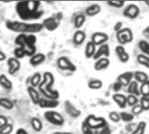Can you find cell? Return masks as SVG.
Returning <instances> with one entry per match:
<instances>
[{
    "label": "cell",
    "mask_w": 149,
    "mask_h": 134,
    "mask_svg": "<svg viewBox=\"0 0 149 134\" xmlns=\"http://www.w3.org/2000/svg\"><path fill=\"white\" fill-rule=\"evenodd\" d=\"M6 59V55L4 52H3L1 50H0V61H4Z\"/></svg>",
    "instance_id": "cell-50"
},
{
    "label": "cell",
    "mask_w": 149,
    "mask_h": 134,
    "mask_svg": "<svg viewBox=\"0 0 149 134\" xmlns=\"http://www.w3.org/2000/svg\"><path fill=\"white\" fill-rule=\"evenodd\" d=\"M27 92H28L29 97H30L31 100L32 101V103L35 104V105H38V103H39V101H40V99H41L38 92L34 87L29 86V87L27 88Z\"/></svg>",
    "instance_id": "cell-21"
},
{
    "label": "cell",
    "mask_w": 149,
    "mask_h": 134,
    "mask_svg": "<svg viewBox=\"0 0 149 134\" xmlns=\"http://www.w3.org/2000/svg\"><path fill=\"white\" fill-rule=\"evenodd\" d=\"M85 21H86V15L83 14V13H79L75 17H74V26L75 28L77 29H80L84 24H85Z\"/></svg>",
    "instance_id": "cell-28"
},
{
    "label": "cell",
    "mask_w": 149,
    "mask_h": 134,
    "mask_svg": "<svg viewBox=\"0 0 149 134\" xmlns=\"http://www.w3.org/2000/svg\"><path fill=\"white\" fill-rule=\"evenodd\" d=\"M57 65L59 69L64 71H69V72H75L77 70L76 65L65 56L60 57L57 60Z\"/></svg>",
    "instance_id": "cell-9"
},
{
    "label": "cell",
    "mask_w": 149,
    "mask_h": 134,
    "mask_svg": "<svg viewBox=\"0 0 149 134\" xmlns=\"http://www.w3.org/2000/svg\"><path fill=\"white\" fill-rule=\"evenodd\" d=\"M113 99L119 106L120 108H122L123 109L127 105V97L124 94H121V93H114L113 95Z\"/></svg>",
    "instance_id": "cell-19"
},
{
    "label": "cell",
    "mask_w": 149,
    "mask_h": 134,
    "mask_svg": "<svg viewBox=\"0 0 149 134\" xmlns=\"http://www.w3.org/2000/svg\"><path fill=\"white\" fill-rule=\"evenodd\" d=\"M122 26H123V24L121 23V22H117L115 24H114V27H113V29L118 32V31H120L121 29H122Z\"/></svg>",
    "instance_id": "cell-49"
},
{
    "label": "cell",
    "mask_w": 149,
    "mask_h": 134,
    "mask_svg": "<svg viewBox=\"0 0 149 134\" xmlns=\"http://www.w3.org/2000/svg\"><path fill=\"white\" fill-rule=\"evenodd\" d=\"M31 125L32 129L36 132H40L43 128L42 121L38 118H33L31 121Z\"/></svg>",
    "instance_id": "cell-32"
},
{
    "label": "cell",
    "mask_w": 149,
    "mask_h": 134,
    "mask_svg": "<svg viewBox=\"0 0 149 134\" xmlns=\"http://www.w3.org/2000/svg\"><path fill=\"white\" fill-rule=\"evenodd\" d=\"M85 39H86V33L81 30H78L73 34L72 40H73V43L75 44H78V45L81 44L82 43H84Z\"/></svg>",
    "instance_id": "cell-24"
},
{
    "label": "cell",
    "mask_w": 149,
    "mask_h": 134,
    "mask_svg": "<svg viewBox=\"0 0 149 134\" xmlns=\"http://www.w3.org/2000/svg\"><path fill=\"white\" fill-rule=\"evenodd\" d=\"M145 32H147V33H148L149 34V25L145 29Z\"/></svg>",
    "instance_id": "cell-53"
},
{
    "label": "cell",
    "mask_w": 149,
    "mask_h": 134,
    "mask_svg": "<svg viewBox=\"0 0 149 134\" xmlns=\"http://www.w3.org/2000/svg\"><path fill=\"white\" fill-rule=\"evenodd\" d=\"M134 78H135V81L138 82V83H145L147 82L148 80H149L148 75L144 72H140V71H137L135 72H134Z\"/></svg>",
    "instance_id": "cell-26"
},
{
    "label": "cell",
    "mask_w": 149,
    "mask_h": 134,
    "mask_svg": "<svg viewBox=\"0 0 149 134\" xmlns=\"http://www.w3.org/2000/svg\"><path fill=\"white\" fill-rule=\"evenodd\" d=\"M7 65H8V72L10 75H13L16 72H17L21 67L19 59H17L14 57L9 58L7 59Z\"/></svg>",
    "instance_id": "cell-14"
},
{
    "label": "cell",
    "mask_w": 149,
    "mask_h": 134,
    "mask_svg": "<svg viewBox=\"0 0 149 134\" xmlns=\"http://www.w3.org/2000/svg\"><path fill=\"white\" fill-rule=\"evenodd\" d=\"M52 134H72L71 133H61V132H57V133H54Z\"/></svg>",
    "instance_id": "cell-52"
},
{
    "label": "cell",
    "mask_w": 149,
    "mask_h": 134,
    "mask_svg": "<svg viewBox=\"0 0 149 134\" xmlns=\"http://www.w3.org/2000/svg\"><path fill=\"white\" fill-rule=\"evenodd\" d=\"M62 18H63V14L61 12H58V13L53 14V16H52V17L45 18L43 21L42 24H43L44 28H45L47 31H53L58 29Z\"/></svg>",
    "instance_id": "cell-6"
},
{
    "label": "cell",
    "mask_w": 149,
    "mask_h": 134,
    "mask_svg": "<svg viewBox=\"0 0 149 134\" xmlns=\"http://www.w3.org/2000/svg\"><path fill=\"white\" fill-rule=\"evenodd\" d=\"M115 52H116V55H117V57L120 62L127 63L129 61V58H130L129 54L127 52V51L123 45H120V44L117 45L115 48Z\"/></svg>",
    "instance_id": "cell-16"
},
{
    "label": "cell",
    "mask_w": 149,
    "mask_h": 134,
    "mask_svg": "<svg viewBox=\"0 0 149 134\" xmlns=\"http://www.w3.org/2000/svg\"><path fill=\"white\" fill-rule=\"evenodd\" d=\"M101 11V7L98 3H92L86 9V15L88 17H93L98 15Z\"/></svg>",
    "instance_id": "cell-20"
},
{
    "label": "cell",
    "mask_w": 149,
    "mask_h": 134,
    "mask_svg": "<svg viewBox=\"0 0 149 134\" xmlns=\"http://www.w3.org/2000/svg\"><path fill=\"white\" fill-rule=\"evenodd\" d=\"M84 122L93 131L102 129L108 126V123L103 117H97L93 114L87 116Z\"/></svg>",
    "instance_id": "cell-5"
},
{
    "label": "cell",
    "mask_w": 149,
    "mask_h": 134,
    "mask_svg": "<svg viewBox=\"0 0 149 134\" xmlns=\"http://www.w3.org/2000/svg\"><path fill=\"white\" fill-rule=\"evenodd\" d=\"M147 128V123L145 121H141L137 126L134 131L132 133V134H144Z\"/></svg>",
    "instance_id": "cell-34"
},
{
    "label": "cell",
    "mask_w": 149,
    "mask_h": 134,
    "mask_svg": "<svg viewBox=\"0 0 149 134\" xmlns=\"http://www.w3.org/2000/svg\"><path fill=\"white\" fill-rule=\"evenodd\" d=\"M42 78H43V76L41 75V73L39 72H36L33 74V76L31 77V85L32 87H36V86H38L39 84L41 83L42 81Z\"/></svg>",
    "instance_id": "cell-31"
},
{
    "label": "cell",
    "mask_w": 149,
    "mask_h": 134,
    "mask_svg": "<svg viewBox=\"0 0 149 134\" xmlns=\"http://www.w3.org/2000/svg\"><path fill=\"white\" fill-rule=\"evenodd\" d=\"M117 40L120 43V45H124L129 44L134 39V34L130 28H122L120 31L117 32Z\"/></svg>",
    "instance_id": "cell-7"
},
{
    "label": "cell",
    "mask_w": 149,
    "mask_h": 134,
    "mask_svg": "<svg viewBox=\"0 0 149 134\" xmlns=\"http://www.w3.org/2000/svg\"><path fill=\"white\" fill-rule=\"evenodd\" d=\"M137 61L139 62L140 65L149 69V57L144 54H139L137 57Z\"/></svg>",
    "instance_id": "cell-36"
},
{
    "label": "cell",
    "mask_w": 149,
    "mask_h": 134,
    "mask_svg": "<svg viewBox=\"0 0 149 134\" xmlns=\"http://www.w3.org/2000/svg\"><path fill=\"white\" fill-rule=\"evenodd\" d=\"M13 130V126L10 124H7L0 130V134H10Z\"/></svg>",
    "instance_id": "cell-44"
},
{
    "label": "cell",
    "mask_w": 149,
    "mask_h": 134,
    "mask_svg": "<svg viewBox=\"0 0 149 134\" xmlns=\"http://www.w3.org/2000/svg\"><path fill=\"white\" fill-rule=\"evenodd\" d=\"M107 4L109 6H112V7H114V8H122L125 4V1H107Z\"/></svg>",
    "instance_id": "cell-39"
},
{
    "label": "cell",
    "mask_w": 149,
    "mask_h": 134,
    "mask_svg": "<svg viewBox=\"0 0 149 134\" xmlns=\"http://www.w3.org/2000/svg\"><path fill=\"white\" fill-rule=\"evenodd\" d=\"M24 56H25L24 52L20 48L17 47V48L14 50V58H17V59H21V58H24Z\"/></svg>",
    "instance_id": "cell-43"
},
{
    "label": "cell",
    "mask_w": 149,
    "mask_h": 134,
    "mask_svg": "<svg viewBox=\"0 0 149 134\" xmlns=\"http://www.w3.org/2000/svg\"><path fill=\"white\" fill-rule=\"evenodd\" d=\"M140 91L142 97H149V80L141 84L140 87Z\"/></svg>",
    "instance_id": "cell-37"
},
{
    "label": "cell",
    "mask_w": 149,
    "mask_h": 134,
    "mask_svg": "<svg viewBox=\"0 0 149 134\" xmlns=\"http://www.w3.org/2000/svg\"><path fill=\"white\" fill-rule=\"evenodd\" d=\"M110 56V46L108 44H104L96 50V52L93 56V59L98 60L101 58H108Z\"/></svg>",
    "instance_id": "cell-13"
},
{
    "label": "cell",
    "mask_w": 149,
    "mask_h": 134,
    "mask_svg": "<svg viewBox=\"0 0 149 134\" xmlns=\"http://www.w3.org/2000/svg\"><path fill=\"white\" fill-rule=\"evenodd\" d=\"M133 78H134L133 72H125L118 76L117 81H119L123 86H128L129 84L132 82Z\"/></svg>",
    "instance_id": "cell-15"
},
{
    "label": "cell",
    "mask_w": 149,
    "mask_h": 134,
    "mask_svg": "<svg viewBox=\"0 0 149 134\" xmlns=\"http://www.w3.org/2000/svg\"><path fill=\"white\" fill-rule=\"evenodd\" d=\"M139 48L144 53V55L149 57V43L147 40H141L139 42Z\"/></svg>",
    "instance_id": "cell-33"
},
{
    "label": "cell",
    "mask_w": 149,
    "mask_h": 134,
    "mask_svg": "<svg viewBox=\"0 0 149 134\" xmlns=\"http://www.w3.org/2000/svg\"><path fill=\"white\" fill-rule=\"evenodd\" d=\"M65 110L66 113L73 119L79 118L81 114V112L78 108H76L75 106L69 100L65 101Z\"/></svg>",
    "instance_id": "cell-12"
},
{
    "label": "cell",
    "mask_w": 149,
    "mask_h": 134,
    "mask_svg": "<svg viewBox=\"0 0 149 134\" xmlns=\"http://www.w3.org/2000/svg\"><path fill=\"white\" fill-rule=\"evenodd\" d=\"M58 105H59L58 100H53V99H41L38 106L40 108L52 109V108H56Z\"/></svg>",
    "instance_id": "cell-17"
},
{
    "label": "cell",
    "mask_w": 149,
    "mask_h": 134,
    "mask_svg": "<svg viewBox=\"0 0 149 134\" xmlns=\"http://www.w3.org/2000/svg\"><path fill=\"white\" fill-rule=\"evenodd\" d=\"M102 86H103V82L100 79L93 78L88 82V87L92 90H99L102 88Z\"/></svg>",
    "instance_id": "cell-29"
},
{
    "label": "cell",
    "mask_w": 149,
    "mask_h": 134,
    "mask_svg": "<svg viewBox=\"0 0 149 134\" xmlns=\"http://www.w3.org/2000/svg\"><path fill=\"white\" fill-rule=\"evenodd\" d=\"M45 60V55L43 53H37L35 55H33L32 57H31L30 58V64L32 66H37L41 65L44 61Z\"/></svg>",
    "instance_id": "cell-23"
},
{
    "label": "cell",
    "mask_w": 149,
    "mask_h": 134,
    "mask_svg": "<svg viewBox=\"0 0 149 134\" xmlns=\"http://www.w3.org/2000/svg\"><path fill=\"white\" fill-rule=\"evenodd\" d=\"M8 124V120H7V118L3 116V115H0V130L5 126L6 125Z\"/></svg>",
    "instance_id": "cell-48"
},
{
    "label": "cell",
    "mask_w": 149,
    "mask_h": 134,
    "mask_svg": "<svg viewBox=\"0 0 149 134\" xmlns=\"http://www.w3.org/2000/svg\"><path fill=\"white\" fill-rule=\"evenodd\" d=\"M82 132L84 134H93V130H92L85 122L82 124Z\"/></svg>",
    "instance_id": "cell-46"
},
{
    "label": "cell",
    "mask_w": 149,
    "mask_h": 134,
    "mask_svg": "<svg viewBox=\"0 0 149 134\" xmlns=\"http://www.w3.org/2000/svg\"><path fill=\"white\" fill-rule=\"evenodd\" d=\"M120 119L124 122H127V123L132 122L134 119V115L133 113L127 112H121L120 113Z\"/></svg>",
    "instance_id": "cell-35"
},
{
    "label": "cell",
    "mask_w": 149,
    "mask_h": 134,
    "mask_svg": "<svg viewBox=\"0 0 149 134\" xmlns=\"http://www.w3.org/2000/svg\"><path fill=\"white\" fill-rule=\"evenodd\" d=\"M145 3H146L148 6H149V1H145Z\"/></svg>",
    "instance_id": "cell-54"
},
{
    "label": "cell",
    "mask_w": 149,
    "mask_h": 134,
    "mask_svg": "<svg viewBox=\"0 0 149 134\" xmlns=\"http://www.w3.org/2000/svg\"><path fill=\"white\" fill-rule=\"evenodd\" d=\"M39 1H22L16 4V11L23 20H36L42 17L43 10H40Z\"/></svg>",
    "instance_id": "cell-1"
},
{
    "label": "cell",
    "mask_w": 149,
    "mask_h": 134,
    "mask_svg": "<svg viewBox=\"0 0 149 134\" xmlns=\"http://www.w3.org/2000/svg\"><path fill=\"white\" fill-rule=\"evenodd\" d=\"M127 105H128V106H134L138 105L139 99H138L137 96L129 94V95L127 97Z\"/></svg>",
    "instance_id": "cell-38"
},
{
    "label": "cell",
    "mask_w": 149,
    "mask_h": 134,
    "mask_svg": "<svg viewBox=\"0 0 149 134\" xmlns=\"http://www.w3.org/2000/svg\"><path fill=\"white\" fill-rule=\"evenodd\" d=\"M93 134H111V130L109 128V126H106L102 129H100V130H96V131H93Z\"/></svg>",
    "instance_id": "cell-45"
},
{
    "label": "cell",
    "mask_w": 149,
    "mask_h": 134,
    "mask_svg": "<svg viewBox=\"0 0 149 134\" xmlns=\"http://www.w3.org/2000/svg\"><path fill=\"white\" fill-rule=\"evenodd\" d=\"M54 82V76L52 72H46L43 74V78L38 85V90L45 97V99L58 100V99L59 98L58 92L53 90Z\"/></svg>",
    "instance_id": "cell-3"
},
{
    "label": "cell",
    "mask_w": 149,
    "mask_h": 134,
    "mask_svg": "<svg viewBox=\"0 0 149 134\" xmlns=\"http://www.w3.org/2000/svg\"><path fill=\"white\" fill-rule=\"evenodd\" d=\"M0 85L5 90H11L12 89V82L4 74L0 75Z\"/></svg>",
    "instance_id": "cell-27"
},
{
    "label": "cell",
    "mask_w": 149,
    "mask_h": 134,
    "mask_svg": "<svg viewBox=\"0 0 149 134\" xmlns=\"http://www.w3.org/2000/svg\"><path fill=\"white\" fill-rule=\"evenodd\" d=\"M122 86H123V85H122L119 81H116V82L113 84V91H114L116 93H118V92H120V91L121 90Z\"/></svg>",
    "instance_id": "cell-47"
},
{
    "label": "cell",
    "mask_w": 149,
    "mask_h": 134,
    "mask_svg": "<svg viewBox=\"0 0 149 134\" xmlns=\"http://www.w3.org/2000/svg\"><path fill=\"white\" fill-rule=\"evenodd\" d=\"M141 106H142L144 111L149 110V97H142L141 99Z\"/></svg>",
    "instance_id": "cell-41"
},
{
    "label": "cell",
    "mask_w": 149,
    "mask_h": 134,
    "mask_svg": "<svg viewBox=\"0 0 149 134\" xmlns=\"http://www.w3.org/2000/svg\"><path fill=\"white\" fill-rule=\"evenodd\" d=\"M45 119L51 124L54 126H62L65 123V119L63 116L55 111H47L44 114Z\"/></svg>",
    "instance_id": "cell-8"
},
{
    "label": "cell",
    "mask_w": 149,
    "mask_h": 134,
    "mask_svg": "<svg viewBox=\"0 0 149 134\" xmlns=\"http://www.w3.org/2000/svg\"><path fill=\"white\" fill-rule=\"evenodd\" d=\"M127 92H129V94L131 95H134V96H139L141 95V91H140V86H139V83L134 81H132L127 88Z\"/></svg>",
    "instance_id": "cell-25"
},
{
    "label": "cell",
    "mask_w": 149,
    "mask_h": 134,
    "mask_svg": "<svg viewBox=\"0 0 149 134\" xmlns=\"http://www.w3.org/2000/svg\"><path fill=\"white\" fill-rule=\"evenodd\" d=\"M16 134H28V133H26V131H25L24 129H23V128H20V129H18V130L17 131Z\"/></svg>",
    "instance_id": "cell-51"
},
{
    "label": "cell",
    "mask_w": 149,
    "mask_h": 134,
    "mask_svg": "<svg viewBox=\"0 0 149 134\" xmlns=\"http://www.w3.org/2000/svg\"><path fill=\"white\" fill-rule=\"evenodd\" d=\"M140 12H141V10L138 5H136L134 3H130L124 9L123 15L128 18L134 19L139 16Z\"/></svg>",
    "instance_id": "cell-10"
},
{
    "label": "cell",
    "mask_w": 149,
    "mask_h": 134,
    "mask_svg": "<svg viewBox=\"0 0 149 134\" xmlns=\"http://www.w3.org/2000/svg\"><path fill=\"white\" fill-rule=\"evenodd\" d=\"M110 65V60L108 58H101L98 60H96L94 64V69L98 72L106 70Z\"/></svg>",
    "instance_id": "cell-18"
},
{
    "label": "cell",
    "mask_w": 149,
    "mask_h": 134,
    "mask_svg": "<svg viewBox=\"0 0 149 134\" xmlns=\"http://www.w3.org/2000/svg\"><path fill=\"white\" fill-rule=\"evenodd\" d=\"M0 106L3 107V108H4V109H7V110H11L14 107V104L9 99L0 98Z\"/></svg>",
    "instance_id": "cell-30"
},
{
    "label": "cell",
    "mask_w": 149,
    "mask_h": 134,
    "mask_svg": "<svg viewBox=\"0 0 149 134\" xmlns=\"http://www.w3.org/2000/svg\"><path fill=\"white\" fill-rule=\"evenodd\" d=\"M108 35L102 31H96L92 35V42L95 45H102L108 41Z\"/></svg>",
    "instance_id": "cell-11"
},
{
    "label": "cell",
    "mask_w": 149,
    "mask_h": 134,
    "mask_svg": "<svg viewBox=\"0 0 149 134\" xmlns=\"http://www.w3.org/2000/svg\"><path fill=\"white\" fill-rule=\"evenodd\" d=\"M5 26L8 30L20 34H35L40 32L44 26L39 23H27L19 21H7Z\"/></svg>",
    "instance_id": "cell-2"
},
{
    "label": "cell",
    "mask_w": 149,
    "mask_h": 134,
    "mask_svg": "<svg viewBox=\"0 0 149 134\" xmlns=\"http://www.w3.org/2000/svg\"><path fill=\"white\" fill-rule=\"evenodd\" d=\"M95 52H96V45L92 41L87 42L86 45V49H85V56H86V58H93Z\"/></svg>",
    "instance_id": "cell-22"
},
{
    "label": "cell",
    "mask_w": 149,
    "mask_h": 134,
    "mask_svg": "<svg viewBox=\"0 0 149 134\" xmlns=\"http://www.w3.org/2000/svg\"><path fill=\"white\" fill-rule=\"evenodd\" d=\"M109 119H111V121H113L114 123H119L121 120L120 113H118L117 112H111L109 113Z\"/></svg>",
    "instance_id": "cell-40"
},
{
    "label": "cell",
    "mask_w": 149,
    "mask_h": 134,
    "mask_svg": "<svg viewBox=\"0 0 149 134\" xmlns=\"http://www.w3.org/2000/svg\"><path fill=\"white\" fill-rule=\"evenodd\" d=\"M142 112H144V110H143L142 106H141L140 104H138V105L133 106V108H132V113H133L134 116H135V115H140L141 113H142Z\"/></svg>",
    "instance_id": "cell-42"
},
{
    "label": "cell",
    "mask_w": 149,
    "mask_h": 134,
    "mask_svg": "<svg viewBox=\"0 0 149 134\" xmlns=\"http://www.w3.org/2000/svg\"><path fill=\"white\" fill-rule=\"evenodd\" d=\"M36 42L37 37L34 34H19L15 38V44L17 47L20 48L25 54V56L32 57L36 52Z\"/></svg>",
    "instance_id": "cell-4"
}]
</instances>
